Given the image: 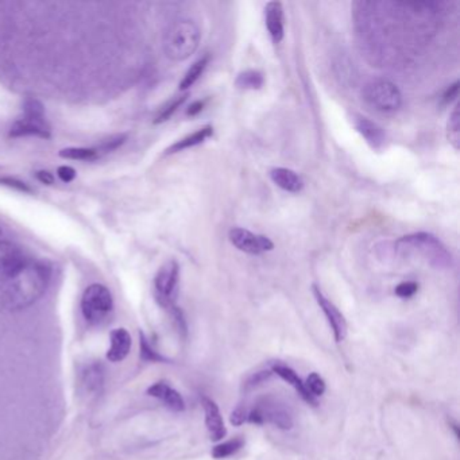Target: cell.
I'll use <instances>...</instances> for the list:
<instances>
[{
	"label": "cell",
	"instance_id": "obj_6",
	"mask_svg": "<svg viewBox=\"0 0 460 460\" xmlns=\"http://www.w3.org/2000/svg\"><path fill=\"white\" fill-rule=\"evenodd\" d=\"M114 308V300L111 292L100 283L88 286L81 299V311L86 320L93 324L104 323L111 315Z\"/></svg>",
	"mask_w": 460,
	"mask_h": 460
},
{
	"label": "cell",
	"instance_id": "obj_29",
	"mask_svg": "<svg viewBox=\"0 0 460 460\" xmlns=\"http://www.w3.org/2000/svg\"><path fill=\"white\" fill-rule=\"evenodd\" d=\"M141 356L143 359L146 360H153V362H157V360H163V358L161 356L160 354H157L151 347L150 344L147 343L146 337H143L141 334Z\"/></svg>",
	"mask_w": 460,
	"mask_h": 460
},
{
	"label": "cell",
	"instance_id": "obj_28",
	"mask_svg": "<svg viewBox=\"0 0 460 460\" xmlns=\"http://www.w3.org/2000/svg\"><path fill=\"white\" fill-rule=\"evenodd\" d=\"M248 409L246 407H235L232 410L230 416V423L234 426H241V425L248 423Z\"/></svg>",
	"mask_w": 460,
	"mask_h": 460
},
{
	"label": "cell",
	"instance_id": "obj_20",
	"mask_svg": "<svg viewBox=\"0 0 460 460\" xmlns=\"http://www.w3.org/2000/svg\"><path fill=\"white\" fill-rule=\"evenodd\" d=\"M265 84V77L264 74L259 71H250L242 72L238 74L236 80H235V86L239 89H245V90H257L261 89Z\"/></svg>",
	"mask_w": 460,
	"mask_h": 460
},
{
	"label": "cell",
	"instance_id": "obj_4",
	"mask_svg": "<svg viewBox=\"0 0 460 460\" xmlns=\"http://www.w3.org/2000/svg\"><path fill=\"white\" fill-rule=\"evenodd\" d=\"M362 97L367 106L378 112L391 114L402 106L400 88L386 79H372L362 89Z\"/></svg>",
	"mask_w": 460,
	"mask_h": 460
},
{
	"label": "cell",
	"instance_id": "obj_2",
	"mask_svg": "<svg viewBox=\"0 0 460 460\" xmlns=\"http://www.w3.org/2000/svg\"><path fill=\"white\" fill-rule=\"evenodd\" d=\"M201 32L192 19H178L170 25L163 39V50L172 61H184L195 53Z\"/></svg>",
	"mask_w": 460,
	"mask_h": 460
},
{
	"label": "cell",
	"instance_id": "obj_25",
	"mask_svg": "<svg viewBox=\"0 0 460 460\" xmlns=\"http://www.w3.org/2000/svg\"><path fill=\"white\" fill-rule=\"evenodd\" d=\"M305 386L308 391L313 395V397H320L324 394V391L327 389L325 386V381L320 377L318 372H311L306 378Z\"/></svg>",
	"mask_w": 460,
	"mask_h": 460
},
{
	"label": "cell",
	"instance_id": "obj_27",
	"mask_svg": "<svg viewBox=\"0 0 460 460\" xmlns=\"http://www.w3.org/2000/svg\"><path fill=\"white\" fill-rule=\"evenodd\" d=\"M0 185H4V187H8L11 189H15V191H19V192H23V194H33V188L20 181L18 178L14 177H0Z\"/></svg>",
	"mask_w": 460,
	"mask_h": 460
},
{
	"label": "cell",
	"instance_id": "obj_23",
	"mask_svg": "<svg viewBox=\"0 0 460 460\" xmlns=\"http://www.w3.org/2000/svg\"><path fill=\"white\" fill-rule=\"evenodd\" d=\"M97 156H99L97 150L86 149V147H68L60 151V157L67 160L92 161L96 160Z\"/></svg>",
	"mask_w": 460,
	"mask_h": 460
},
{
	"label": "cell",
	"instance_id": "obj_22",
	"mask_svg": "<svg viewBox=\"0 0 460 460\" xmlns=\"http://www.w3.org/2000/svg\"><path fill=\"white\" fill-rule=\"evenodd\" d=\"M245 440L242 438H234L229 442H220L215 445L212 449V456L215 459H226L231 455L236 454L241 448H243Z\"/></svg>",
	"mask_w": 460,
	"mask_h": 460
},
{
	"label": "cell",
	"instance_id": "obj_34",
	"mask_svg": "<svg viewBox=\"0 0 460 460\" xmlns=\"http://www.w3.org/2000/svg\"><path fill=\"white\" fill-rule=\"evenodd\" d=\"M204 106H205V100H197L187 109V115L188 116H196L197 114H200L203 111Z\"/></svg>",
	"mask_w": 460,
	"mask_h": 460
},
{
	"label": "cell",
	"instance_id": "obj_17",
	"mask_svg": "<svg viewBox=\"0 0 460 460\" xmlns=\"http://www.w3.org/2000/svg\"><path fill=\"white\" fill-rule=\"evenodd\" d=\"M111 347L107 353V359L111 362H122L130 353L131 337L124 328H116L111 332Z\"/></svg>",
	"mask_w": 460,
	"mask_h": 460
},
{
	"label": "cell",
	"instance_id": "obj_10",
	"mask_svg": "<svg viewBox=\"0 0 460 460\" xmlns=\"http://www.w3.org/2000/svg\"><path fill=\"white\" fill-rule=\"evenodd\" d=\"M313 290V296L319 304L320 309L323 311L325 319L328 321L334 337L337 343L343 341L347 337V332H349V325H347V320L343 316V313L339 311L337 305L331 300H328L324 293L321 292L318 285H313L312 288Z\"/></svg>",
	"mask_w": 460,
	"mask_h": 460
},
{
	"label": "cell",
	"instance_id": "obj_24",
	"mask_svg": "<svg viewBox=\"0 0 460 460\" xmlns=\"http://www.w3.org/2000/svg\"><path fill=\"white\" fill-rule=\"evenodd\" d=\"M187 97H188V95H182V96L173 97L170 102H168L165 106L162 107V109H161L160 114L157 115L154 123H163V122L169 121L173 116V114L177 111L178 108L185 103Z\"/></svg>",
	"mask_w": 460,
	"mask_h": 460
},
{
	"label": "cell",
	"instance_id": "obj_32",
	"mask_svg": "<svg viewBox=\"0 0 460 460\" xmlns=\"http://www.w3.org/2000/svg\"><path fill=\"white\" fill-rule=\"evenodd\" d=\"M124 141H126V137H124V135H119V137H116V138H112V140H109V141L103 143L102 150H103V151H112V150L118 149L121 144H123Z\"/></svg>",
	"mask_w": 460,
	"mask_h": 460
},
{
	"label": "cell",
	"instance_id": "obj_31",
	"mask_svg": "<svg viewBox=\"0 0 460 460\" xmlns=\"http://www.w3.org/2000/svg\"><path fill=\"white\" fill-rule=\"evenodd\" d=\"M57 176L62 182H72L76 178V170L71 166H60L57 169Z\"/></svg>",
	"mask_w": 460,
	"mask_h": 460
},
{
	"label": "cell",
	"instance_id": "obj_1",
	"mask_svg": "<svg viewBox=\"0 0 460 460\" xmlns=\"http://www.w3.org/2000/svg\"><path fill=\"white\" fill-rule=\"evenodd\" d=\"M52 278L50 266L6 241H0V305L22 309L39 300Z\"/></svg>",
	"mask_w": 460,
	"mask_h": 460
},
{
	"label": "cell",
	"instance_id": "obj_3",
	"mask_svg": "<svg viewBox=\"0 0 460 460\" xmlns=\"http://www.w3.org/2000/svg\"><path fill=\"white\" fill-rule=\"evenodd\" d=\"M395 248L404 254H421L435 267H449L452 255L439 238L429 232H414L395 242Z\"/></svg>",
	"mask_w": 460,
	"mask_h": 460
},
{
	"label": "cell",
	"instance_id": "obj_26",
	"mask_svg": "<svg viewBox=\"0 0 460 460\" xmlns=\"http://www.w3.org/2000/svg\"><path fill=\"white\" fill-rule=\"evenodd\" d=\"M394 292L401 299H410L419 292V283L414 281H404L395 286Z\"/></svg>",
	"mask_w": 460,
	"mask_h": 460
},
{
	"label": "cell",
	"instance_id": "obj_7",
	"mask_svg": "<svg viewBox=\"0 0 460 460\" xmlns=\"http://www.w3.org/2000/svg\"><path fill=\"white\" fill-rule=\"evenodd\" d=\"M248 423L255 425L271 424L283 431L293 426L289 410L274 398H262L248 412Z\"/></svg>",
	"mask_w": 460,
	"mask_h": 460
},
{
	"label": "cell",
	"instance_id": "obj_11",
	"mask_svg": "<svg viewBox=\"0 0 460 460\" xmlns=\"http://www.w3.org/2000/svg\"><path fill=\"white\" fill-rule=\"evenodd\" d=\"M351 122L354 124L355 130L359 133L362 138L367 142V144L374 150H381L386 143V133L381 126L370 121L366 116L356 115L351 116Z\"/></svg>",
	"mask_w": 460,
	"mask_h": 460
},
{
	"label": "cell",
	"instance_id": "obj_35",
	"mask_svg": "<svg viewBox=\"0 0 460 460\" xmlns=\"http://www.w3.org/2000/svg\"><path fill=\"white\" fill-rule=\"evenodd\" d=\"M1 235H3V231H1V229H0V236H1Z\"/></svg>",
	"mask_w": 460,
	"mask_h": 460
},
{
	"label": "cell",
	"instance_id": "obj_8",
	"mask_svg": "<svg viewBox=\"0 0 460 460\" xmlns=\"http://www.w3.org/2000/svg\"><path fill=\"white\" fill-rule=\"evenodd\" d=\"M180 281V266L176 261H168L161 266L154 278L156 299L165 308L175 306V299L177 293Z\"/></svg>",
	"mask_w": 460,
	"mask_h": 460
},
{
	"label": "cell",
	"instance_id": "obj_14",
	"mask_svg": "<svg viewBox=\"0 0 460 460\" xmlns=\"http://www.w3.org/2000/svg\"><path fill=\"white\" fill-rule=\"evenodd\" d=\"M147 394L158 398L166 407L175 412H182L185 409V401L182 395L166 382H156L147 389Z\"/></svg>",
	"mask_w": 460,
	"mask_h": 460
},
{
	"label": "cell",
	"instance_id": "obj_19",
	"mask_svg": "<svg viewBox=\"0 0 460 460\" xmlns=\"http://www.w3.org/2000/svg\"><path fill=\"white\" fill-rule=\"evenodd\" d=\"M210 55L205 54L203 57H200L196 62H194L191 65V68L187 71V73L184 74L181 83H180V89L181 90H185V89H189L191 87H194L197 80L203 76V73L207 69L208 64H210Z\"/></svg>",
	"mask_w": 460,
	"mask_h": 460
},
{
	"label": "cell",
	"instance_id": "obj_30",
	"mask_svg": "<svg viewBox=\"0 0 460 460\" xmlns=\"http://www.w3.org/2000/svg\"><path fill=\"white\" fill-rule=\"evenodd\" d=\"M459 86V81H455L454 84H451L448 88L444 90L442 96V104H449V103H452L458 97Z\"/></svg>",
	"mask_w": 460,
	"mask_h": 460
},
{
	"label": "cell",
	"instance_id": "obj_21",
	"mask_svg": "<svg viewBox=\"0 0 460 460\" xmlns=\"http://www.w3.org/2000/svg\"><path fill=\"white\" fill-rule=\"evenodd\" d=\"M447 140L455 150L460 147V114L459 104H456L451 112L447 122Z\"/></svg>",
	"mask_w": 460,
	"mask_h": 460
},
{
	"label": "cell",
	"instance_id": "obj_12",
	"mask_svg": "<svg viewBox=\"0 0 460 460\" xmlns=\"http://www.w3.org/2000/svg\"><path fill=\"white\" fill-rule=\"evenodd\" d=\"M203 407H204L205 425L210 433V439L212 442H220L227 435V429L223 421L220 409L216 405V402L208 397L203 398Z\"/></svg>",
	"mask_w": 460,
	"mask_h": 460
},
{
	"label": "cell",
	"instance_id": "obj_15",
	"mask_svg": "<svg viewBox=\"0 0 460 460\" xmlns=\"http://www.w3.org/2000/svg\"><path fill=\"white\" fill-rule=\"evenodd\" d=\"M271 181L289 194H299L304 188L302 178L292 169L288 168H274L270 170Z\"/></svg>",
	"mask_w": 460,
	"mask_h": 460
},
{
	"label": "cell",
	"instance_id": "obj_5",
	"mask_svg": "<svg viewBox=\"0 0 460 460\" xmlns=\"http://www.w3.org/2000/svg\"><path fill=\"white\" fill-rule=\"evenodd\" d=\"M11 137H38L43 140L50 138V127L45 119L43 107L38 100H27L25 103V115L10 128Z\"/></svg>",
	"mask_w": 460,
	"mask_h": 460
},
{
	"label": "cell",
	"instance_id": "obj_16",
	"mask_svg": "<svg viewBox=\"0 0 460 460\" xmlns=\"http://www.w3.org/2000/svg\"><path fill=\"white\" fill-rule=\"evenodd\" d=\"M273 372H276L278 377H281L286 384H289L293 389L296 390L305 402H308L311 405H316L318 404L316 400H315V397L306 389L305 382L301 379L300 377L297 375V372H295L293 369H290L286 365H280L278 363V365H274L273 366Z\"/></svg>",
	"mask_w": 460,
	"mask_h": 460
},
{
	"label": "cell",
	"instance_id": "obj_33",
	"mask_svg": "<svg viewBox=\"0 0 460 460\" xmlns=\"http://www.w3.org/2000/svg\"><path fill=\"white\" fill-rule=\"evenodd\" d=\"M36 176L38 178V181H41L42 184H45V185H53L54 177L50 172H48V170H38Z\"/></svg>",
	"mask_w": 460,
	"mask_h": 460
},
{
	"label": "cell",
	"instance_id": "obj_18",
	"mask_svg": "<svg viewBox=\"0 0 460 460\" xmlns=\"http://www.w3.org/2000/svg\"><path fill=\"white\" fill-rule=\"evenodd\" d=\"M213 135V127L212 126H204L201 127L200 130H197L195 133L181 138L180 141L173 143L168 150H166V154H175V153H180V151H184L187 149H192V147H196L201 143L207 141L208 138H211Z\"/></svg>",
	"mask_w": 460,
	"mask_h": 460
},
{
	"label": "cell",
	"instance_id": "obj_13",
	"mask_svg": "<svg viewBox=\"0 0 460 460\" xmlns=\"http://www.w3.org/2000/svg\"><path fill=\"white\" fill-rule=\"evenodd\" d=\"M267 33L274 43H280L285 36V18L281 1H269L265 7Z\"/></svg>",
	"mask_w": 460,
	"mask_h": 460
},
{
	"label": "cell",
	"instance_id": "obj_9",
	"mask_svg": "<svg viewBox=\"0 0 460 460\" xmlns=\"http://www.w3.org/2000/svg\"><path fill=\"white\" fill-rule=\"evenodd\" d=\"M229 239L234 248L251 255H259L274 248V243L270 241V238H267L265 235L254 234L242 227L231 229L229 232Z\"/></svg>",
	"mask_w": 460,
	"mask_h": 460
}]
</instances>
